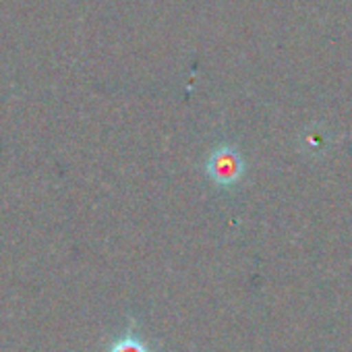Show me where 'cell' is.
<instances>
[{
	"instance_id": "obj_1",
	"label": "cell",
	"mask_w": 352,
	"mask_h": 352,
	"mask_svg": "<svg viewBox=\"0 0 352 352\" xmlns=\"http://www.w3.org/2000/svg\"><path fill=\"white\" fill-rule=\"evenodd\" d=\"M206 170L218 187H234L245 174V162L234 147L222 145L210 155Z\"/></svg>"
}]
</instances>
